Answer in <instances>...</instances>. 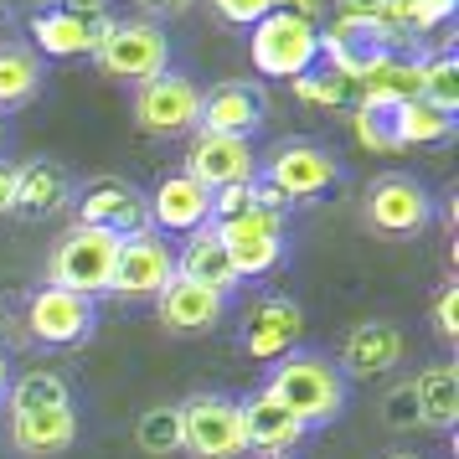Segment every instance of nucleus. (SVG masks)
Segmentation results:
<instances>
[{
  "instance_id": "obj_8",
  "label": "nucleus",
  "mask_w": 459,
  "mask_h": 459,
  "mask_svg": "<svg viewBox=\"0 0 459 459\" xmlns=\"http://www.w3.org/2000/svg\"><path fill=\"white\" fill-rule=\"evenodd\" d=\"M361 217H367V228L382 232V238H418V232L434 222V196H429V186H423L418 176L393 170V176H377L372 181Z\"/></svg>"
},
{
  "instance_id": "obj_43",
  "label": "nucleus",
  "mask_w": 459,
  "mask_h": 459,
  "mask_svg": "<svg viewBox=\"0 0 459 459\" xmlns=\"http://www.w3.org/2000/svg\"><path fill=\"white\" fill-rule=\"evenodd\" d=\"M382 459H423V455H413V449H393V455H382Z\"/></svg>"
},
{
  "instance_id": "obj_32",
  "label": "nucleus",
  "mask_w": 459,
  "mask_h": 459,
  "mask_svg": "<svg viewBox=\"0 0 459 459\" xmlns=\"http://www.w3.org/2000/svg\"><path fill=\"white\" fill-rule=\"evenodd\" d=\"M351 129H356V140H361L367 150H397V140H393V108H367V104H356Z\"/></svg>"
},
{
  "instance_id": "obj_5",
  "label": "nucleus",
  "mask_w": 459,
  "mask_h": 459,
  "mask_svg": "<svg viewBox=\"0 0 459 459\" xmlns=\"http://www.w3.org/2000/svg\"><path fill=\"white\" fill-rule=\"evenodd\" d=\"M248 57H253V73H264V78H290L294 83V78L315 73V63H320V26L294 22L284 11H269L264 22L253 26Z\"/></svg>"
},
{
  "instance_id": "obj_17",
  "label": "nucleus",
  "mask_w": 459,
  "mask_h": 459,
  "mask_svg": "<svg viewBox=\"0 0 459 459\" xmlns=\"http://www.w3.org/2000/svg\"><path fill=\"white\" fill-rule=\"evenodd\" d=\"M408 356V335L397 331L393 320H361L341 341V377H387L403 367Z\"/></svg>"
},
{
  "instance_id": "obj_44",
  "label": "nucleus",
  "mask_w": 459,
  "mask_h": 459,
  "mask_svg": "<svg viewBox=\"0 0 459 459\" xmlns=\"http://www.w3.org/2000/svg\"><path fill=\"white\" fill-rule=\"evenodd\" d=\"M5 22H11V11H5V0H0V26H5Z\"/></svg>"
},
{
  "instance_id": "obj_6",
  "label": "nucleus",
  "mask_w": 459,
  "mask_h": 459,
  "mask_svg": "<svg viewBox=\"0 0 459 459\" xmlns=\"http://www.w3.org/2000/svg\"><path fill=\"white\" fill-rule=\"evenodd\" d=\"M114 258H119V238L104 228H67L57 238V253H52V284L57 290H73L93 299V294H108L114 284Z\"/></svg>"
},
{
  "instance_id": "obj_23",
  "label": "nucleus",
  "mask_w": 459,
  "mask_h": 459,
  "mask_svg": "<svg viewBox=\"0 0 459 459\" xmlns=\"http://www.w3.org/2000/svg\"><path fill=\"white\" fill-rule=\"evenodd\" d=\"M413 397H418V423L434 434H455L459 423V367L455 361H429L413 377Z\"/></svg>"
},
{
  "instance_id": "obj_7",
  "label": "nucleus",
  "mask_w": 459,
  "mask_h": 459,
  "mask_svg": "<svg viewBox=\"0 0 459 459\" xmlns=\"http://www.w3.org/2000/svg\"><path fill=\"white\" fill-rule=\"evenodd\" d=\"M217 238L232 258V273L238 284L243 279H264L284 264V248H290V228H284V212H264V207H248L243 217L232 222H217Z\"/></svg>"
},
{
  "instance_id": "obj_42",
  "label": "nucleus",
  "mask_w": 459,
  "mask_h": 459,
  "mask_svg": "<svg viewBox=\"0 0 459 459\" xmlns=\"http://www.w3.org/2000/svg\"><path fill=\"white\" fill-rule=\"evenodd\" d=\"M5 393H11V367H5V351H0V403H5Z\"/></svg>"
},
{
  "instance_id": "obj_22",
  "label": "nucleus",
  "mask_w": 459,
  "mask_h": 459,
  "mask_svg": "<svg viewBox=\"0 0 459 459\" xmlns=\"http://www.w3.org/2000/svg\"><path fill=\"white\" fill-rule=\"evenodd\" d=\"M170 258H176V279L202 284V290L232 299V290H238V273H232V258H228V248H222V238L212 232V222L202 232H191L186 243L170 253Z\"/></svg>"
},
{
  "instance_id": "obj_20",
  "label": "nucleus",
  "mask_w": 459,
  "mask_h": 459,
  "mask_svg": "<svg viewBox=\"0 0 459 459\" xmlns=\"http://www.w3.org/2000/svg\"><path fill=\"white\" fill-rule=\"evenodd\" d=\"M155 315H160V325H166L170 335H207V331H217V320L228 315V299L202 290V284L170 279L166 290L155 294Z\"/></svg>"
},
{
  "instance_id": "obj_46",
  "label": "nucleus",
  "mask_w": 459,
  "mask_h": 459,
  "mask_svg": "<svg viewBox=\"0 0 459 459\" xmlns=\"http://www.w3.org/2000/svg\"><path fill=\"white\" fill-rule=\"evenodd\" d=\"M284 459H290V455H284Z\"/></svg>"
},
{
  "instance_id": "obj_30",
  "label": "nucleus",
  "mask_w": 459,
  "mask_h": 459,
  "mask_svg": "<svg viewBox=\"0 0 459 459\" xmlns=\"http://www.w3.org/2000/svg\"><path fill=\"white\" fill-rule=\"evenodd\" d=\"M134 434H140V449H145V455H176V449H181V413H176L170 403L145 408Z\"/></svg>"
},
{
  "instance_id": "obj_1",
  "label": "nucleus",
  "mask_w": 459,
  "mask_h": 459,
  "mask_svg": "<svg viewBox=\"0 0 459 459\" xmlns=\"http://www.w3.org/2000/svg\"><path fill=\"white\" fill-rule=\"evenodd\" d=\"M264 393H269L279 408H290L305 429H325V423H335V418L346 413L351 382L341 377V367H335L325 351H290V356L273 361Z\"/></svg>"
},
{
  "instance_id": "obj_3",
  "label": "nucleus",
  "mask_w": 459,
  "mask_h": 459,
  "mask_svg": "<svg viewBox=\"0 0 459 459\" xmlns=\"http://www.w3.org/2000/svg\"><path fill=\"white\" fill-rule=\"evenodd\" d=\"M93 57L104 67V78H125V83H150L170 73V37L166 26L140 22V16H125V22L99 26V47Z\"/></svg>"
},
{
  "instance_id": "obj_29",
  "label": "nucleus",
  "mask_w": 459,
  "mask_h": 459,
  "mask_svg": "<svg viewBox=\"0 0 459 459\" xmlns=\"http://www.w3.org/2000/svg\"><path fill=\"white\" fill-rule=\"evenodd\" d=\"M455 134V119L449 114H438V108L429 104H397L393 108V140L397 150H408V145H444Z\"/></svg>"
},
{
  "instance_id": "obj_25",
  "label": "nucleus",
  "mask_w": 459,
  "mask_h": 459,
  "mask_svg": "<svg viewBox=\"0 0 459 459\" xmlns=\"http://www.w3.org/2000/svg\"><path fill=\"white\" fill-rule=\"evenodd\" d=\"M73 202V176H67L57 160H31L22 166V181H16V212L26 217H47V212H63Z\"/></svg>"
},
{
  "instance_id": "obj_39",
  "label": "nucleus",
  "mask_w": 459,
  "mask_h": 459,
  "mask_svg": "<svg viewBox=\"0 0 459 459\" xmlns=\"http://www.w3.org/2000/svg\"><path fill=\"white\" fill-rule=\"evenodd\" d=\"M42 5H63V11H73V16H83V22H93V26L114 22V16H108V0H42Z\"/></svg>"
},
{
  "instance_id": "obj_34",
  "label": "nucleus",
  "mask_w": 459,
  "mask_h": 459,
  "mask_svg": "<svg viewBox=\"0 0 459 459\" xmlns=\"http://www.w3.org/2000/svg\"><path fill=\"white\" fill-rule=\"evenodd\" d=\"M248 207H253V181H238V186L212 191V228H217V222H232V217H243Z\"/></svg>"
},
{
  "instance_id": "obj_45",
  "label": "nucleus",
  "mask_w": 459,
  "mask_h": 459,
  "mask_svg": "<svg viewBox=\"0 0 459 459\" xmlns=\"http://www.w3.org/2000/svg\"><path fill=\"white\" fill-rule=\"evenodd\" d=\"M0 145H5V114H0Z\"/></svg>"
},
{
  "instance_id": "obj_38",
  "label": "nucleus",
  "mask_w": 459,
  "mask_h": 459,
  "mask_svg": "<svg viewBox=\"0 0 459 459\" xmlns=\"http://www.w3.org/2000/svg\"><path fill=\"white\" fill-rule=\"evenodd\" d=\"M273 11H284V16H294V22H310L320 26V16H325V5L331 0H269Z\"/></svg>"
},
{
  "instance_id": "obj_19",
  "label": "nucleus",
  "mask_w": 459,
  "mask_h": 459,
  "mask_svg": "<svg viewBox=\"0 0 459 459\" xmlns=\"http://www.w3.org/2000/svg\"><path fill=\"white\" fill-rule=\"evenodd\" d=\"M26 31H31V52L37 57L47 52V57L67 63V57H93V47H99V26L63 11V5H31L26 11Z\"/></svg>"
},
{
  "instance_id": "obj_13",
  "label": "nucleus",
  "mask_w": 459,
  "mask_h": 459,
  "mask_svg": "<svg viewBox=\"0 0 459 459\" xmlns=\"http://www.w3.org/2000/svg\"><path fill=\"white\" fill-rule=\"evenodd\" d=\"M299 331H305V310L290 294H258L253 310L243 315V351L253 361H279L299 351Z\"/></svg>"
},
{
  "instance_id": "obj_28",
  "label": "nucleus",
  "mask_w": 459,
  "mask_h": 459,
  "mask_svg": "<svg viewBox=\"0 0 459 459\" xmlns=\"http://www.w3.org/2000/svg\"><path fill=\"white\" fill-rule=\"evenodd\" d=\"M11 413H47V408H73V387L57 372H22L11 377Z\"/></svg>"
},
{
  "instance_id": "obj_37",
  "label": "nucleus",
  "mask_w": 459,
  "mask_h": 459,
  "mask_svg": "<svg viewBox=\"0 0 459 459\" xmlns=\"http://www.w3.org/2000/svg\"><path fill=\"white\" fill-rule=\"evenodd\" d=\"M134 11H140V22H176V16H186L191 11V0H129Z\"/></svg>"
},
{
  "instance_id": "obj_21",
  "label": "nucleus",
  "mask_w": 459,
  "mask_h": 459,
  "mask_svg": "<svg viewBox=\"0 0 459 459\" xmlns=\"http://www.w3.org/2000/svg\"><path fill=\"white\" fill-rule=\"evenodd\" d=\"M418 67H423V52H387L377 57L361 78H356V99L367 108H397L418 99Z\"/></svg>"
},
{
  "instance_id": "obj_35",
  "label": "nucleus",
  "mask_w": 459,
  "mask_h": 459,
  "mask_svg": "<svg viewBox=\"0 0 459 459\" xmlns=\"http://www.w3.org/2000/svg\"><path fill=\"white\" fill-rule=\"evenodd\" d=\"M212 11H217L228 26H243V31H253V26L264 22L273 5H269V0H212Z\"/></svg>"
},
{
  "instance_id": "obj_41",
  "label": "nucleus",
  "mask_w": 459,
  "mask_h": 459,
  "mask_svg": "<svg viewBox=\"0 0 459 459\" xmlns=\"http://www.w3.org/2000/svg\"><path fill=\"white\" fill-rule=\"evenodd\" d=\"M387 0H335V16H382Z\"/></svg>"
},
{
  "instance_id": "obj_12",
  "label": "nucleus",
  "mask_w": 459,
  "mask_h": 459,
  "mask_svg": "<svg viewBox=\"0 0 459 459\" xmlns=\"http://www.w3.org/2000/svg\"><path fill=\"white\" fill-rule=\"evenodd\" d=\"M78 222L83 228H104L114 238H134V232H150V207L129 181L99 176V181H88L78 191Z\"/></svg>"
},
{
  "instance_id": "obj_26",
  "label": "nucleus",
  "mask_w": 459,
  "mask_h": 459,
  "mask_svg": "<svg viewBox=\"0 0 459 459\" xmlns=\"http://www.w3.org/2000/svg\"><path fill=\"white\" fill-rule=\"evenodd\" d=\"M42 88V57L26 42H0V114L22 108Z\"/></svg>"
},
{
  "instance_id": "obj_10",
  "label": "nucleus",
  "mask_w": 459,
  "mask_h": 459,
  "mask_svg": "<svg viewBox=\"0 0 459 459\" xmlns=\"http://www.w3.org/2000/svg\"><path fill=\"white\" fill-rule=\"evenodd\" d=\"M170 279H176V258H170V243L160 238V232L119 238V258H114V284H108V294L155 299Z\"/></svg>"
},
{
  "instance_id": "obj_36",
  "label": "nucleus",
  "mask_w": 459,
  "mask_h": 459,
  "mask_svg": "<svg viewBox=\"0 0 459 459\" xmlns=\"http://www.w3.org/2000/svg\"><path fill=\"white\" fill-rule=\"evenodd\" d=\"M434 325H438V335H444V341H455V335H459V284H444V290H438Z\"/></svg>"
},
{
  "instance_id": "obj_24",
  "label": "nucleus",
  "mask_w": 459,
  "mask_h": 459,
  "mask_svg": "<svg viewBox=\"0 0 459 459\" xmlns=\"http://www.w3.org/2000/svg\"><path fill=\"white\" fill-rule=\"evenodd\" d=\"M11 438L31 459L63 455L78 444V413L73 408H47V413H11Z\"/></svg>"
},
{
  "instance_id": "obj_31",
  "label": "nucleus",
  "mask_w": 459,
  "mask_h": 459,
  "mask_svg": "<svg viewBox=\"0 0 459 459\" xmlns=\"http://www.w3.org/2000/svg\"><path fill=\"white\" fill-rule=\"evenodd\" d=\"M294 99L320 108H341L346 99H356V83L341 78V73H305V78H294Z\"/></svg>"
},
{
  "instance_id": "obj_16",
  "label": "nucleus",
  "mask_w": 459,
  "mask_h": 459,
  "mask_svg": "<svg viewBox=\"0 0 459 459\" xmlns=\"http://www.w3.org/2000/svg\"><path fill=\"white\" fill-rule=\"evenodd\" d=\"M150 207V232H170V238H191L212 222V191H202L186 170H170L160 186L145 196Z\"/></svg>"
},
{
  "instance_id": "obj_9",
  "label": "nucleus",
  "mask_w": 459,
  "mask_h": 459,
  "mask_svg": "<svg viewBox=\"0 0 459 459\" xmlns=\"http://www.w3.org/2000/svg\"><path fill=\"white\" fill-rule=\"evenodd\" d=\"M93 325H99V310L83 294L57 290V284H42V290L26 294V331L42 346H78L93 335Z\"/></svg>"
},
{
  "instance_id": "obj_18",
  "label": "nucleus",
  "mask_w": 459,
  "mask_h": 459,
  "mask_svg": "<svg viewBox=\"0 0 459 459\" xmlns=\"http://www.w3.org/2000/svg\"><path fill=\"white\" fill-rule=\"evenodd\" d=\"M238 413H243V438H248V449L258 459H284L299 438L310 434V429H305L290 408H279L264 387L248 393V397H238Z\"/></svg>"
},
{
  "instance_id": "obj_33",
  "label": "nucleus",
  "mask_w": 459,
  "mask_h": 459,
  "mask_svg": "<svg viewBox=\"0 0 459 459\" xmlns=\"http://www.w3.org/2000/svg\"><path fill=\"white\" fill-rule=\"evenodd\" d=\"M382 423H387V429H397V434H403V429H423V423H418L413 382H397L393 393H387V403H382Z\"/></svg>"
},
{
  "instance_id": "obj_40",
  "label": "nucleus",
  "mask_w": 459,
  "mask_h": 459,
  "mask_svg": "<svg viewBox=\"0 0 459 459\" xmlns=\"http://www.w3.org/2000/svg\"><path fill=\"white\" fill-rule=\"evenodd\" d=\"M16 181H22V166L0 160V217H5V212H16Z\"/></svg>"
},
{
  "instance_id": "obj_14",
  "label": "nucleus",
  "mask_w": 459,
  "mask_h": 459,
  "mask_svg": "<svg viewBox=\"0 0 459 459\" xmlns=\"http://www.w3.org/2000/svg\"><path fill=\"white\" fill-rule=\"evenodd\" d=\"M269 119V93L258 83H217L212 93H202V114L196 129L202 134H232V140H253Z\"/></svg>"
},
{
  "instance_id": "obj_27",
  "label": "nucleus",
  "mask_w": 459,
  "mask_h": 459,
  "mask_svg": "<svg viewBox=\"0 0 459 459\" xmlns=\"http://www.w3.org/2000/svg\"><path fill=\"white\" fill-rule=\"evenodd\" d=\"M418 104L438 108V114H459V57L449 47H438L434 57H423L418 67Z\"/></svg>"
},
{
  "instance_id": "obj_11",
  "label": "nucleus",
  "mask_w": 459,
  "mask_h": 459,
  "mask_svg": "<svg viewBox=\"0 0 459 459\" xmlns=\"http://www.w3.org/2000/svg\"><path fill=\"white\" fill-rule=\"evenodd\" d=\"M196 114H202V88L186 73H160L134 93V119L145 134H186L196 129Z\"/></svg>"
},
{
  "instance_id": "obj_2",
  "label": "nucleus",
  "mask_w": 459,
  "mask_h": 459,
  "mask_svg": "<svg viewBox=\"0 0 459 459\" xmlns=\"http://www.w3.org/2000/svg\"><path fill=\"white\" fill-rule=\"evenodd\" d=\"M253 181L273 186L294 207V202H315V196H325L331 186H341V181H346V166H341L335 150H325L320 140H279V145L258 160Z\"/></svg>"
},
{
  "instance_id": "obj_4",
  "label": "nucleus",
  "mask_w": 459,
  "mask_h": 459,
  "mask_svg": "<svg viewBox=\"0 0 459 459\" xmlns=\"http://www.w3.org/2000/svg\"><path fill=\"white\" fill-rule=\"evenodd\" d=\"M176 413H181V449L186 455H196V459H243L248 455L238 397L191 393L186 403H176Z\"/></svg>"
},
{
  "instance_id": "obj_15",
  "label": "nucleus",
  "mask_w": 459,
  "mask_h": 459,
  "mask_svg": "<svg viewBox=\"0 0 459 459\" xmlns=\"http://www.w3.org/2000/svg\"><path fill=\"white\" fill-rule=\"evenodd\" d=\"M258 170V155H253L248 140H232V134H191L186 145V176L202 191H222L238 186V181H253Z\"/></svg>"
}]
</instances>
